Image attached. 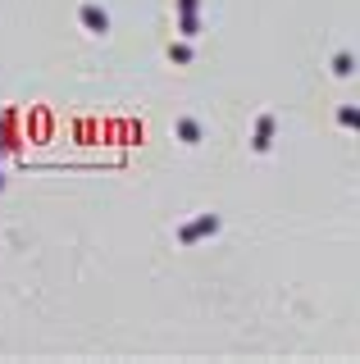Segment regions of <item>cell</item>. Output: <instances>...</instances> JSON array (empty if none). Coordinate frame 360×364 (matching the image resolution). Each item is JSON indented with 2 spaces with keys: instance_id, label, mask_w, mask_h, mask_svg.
I'll return each instance as SVG.
<instances>
[{
  "instance_id": "cell-1",
  "label": "cell",
  "mask_w": 360,
  "mask_h": 364,
  "mask_svg": "<svg viewBox=\"0 0 360 364\" xmlns=\"http://www.w3.org/2000/svg\"><path fill=\"white\" fill-rule=\"evenodd\" d=\"M83 18H87V28H96V32H105V14H96V9H83Z\"/></svg>"
}]
</instances>
